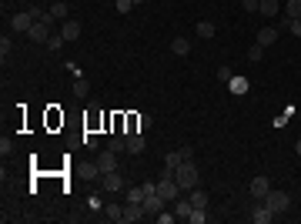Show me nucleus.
Here are the masks:
<instances>
[{
	"mask_svg": "<svg viewBox=\"0 0 301 224\" xmlns=\"http://www.w3.org/2000/svg\"><path fill=\"white\" fill-rule=\"evenodd\" d=\"M50 13H54V20H67V13H70V10H67L64 0H57L54 7H50Z\"/></svg>",
	"mask_w": 301,
	"mask_h": 224,
	"instance_id": "22",
	"label": "nucleus"
},
{
	"mask_svg": "<svg viewBox=\"0 0 301 224\" xmlns=\"http://www.w3.org/2000/svg\"><path fill=\"white\" fill-rule=\"evenodd\" d=\"M181 161H184V157H181V151L167 154V157H164V174H171V178H174V171H178V164H181Z\"/></svg>",
	"mask_w": 301,
	"mask_h": 224,
	"instance_id": "17",
	"label": "nucleus"
},
{
	"mask_svg": "<svg viewBox=\"0 0 301 224\" xmlns=\"http://www.w3.org/2000/svg\"><path fill=\"white\" fill-rule=\"evenodd\" d=\"M114 151V154H124V151H127V134H121V131H117V134L111 137V144H107Z\"/></svg>",
	"mask_w": 301,
	"mask_h": 224,
	"instance_id": "18",
	"label": "nucleus"
},
{
	"mask_svg": "<svg viewBox=\"0 0 301 224\" xmlns=\"http://www.w3.org/2000/svg\"><path fill=\"white\" fill-rule=\"evenodd\" d=\"M194 34H198L201 40H211V37H214V23L211 20H201L198 27H194Z\"/></svg>",
	"mask_w": 301,
	"mask_h": 224,
	"instance_id": "20",
	"label": "nucleus"
},
{
	"mask_svg": "<svg viewBox=\"0 0 301 224\" xmlns=\"http://www.w3.org/2000/svg\"><path fill=\"white\" fill-rule=\"evenodd\" d=\"M67 44V40H64V37H60V34H54V37H50V40H47V47H50V50H60V47H64Z\"/></svg>",
	"mask_w": 301,
	"mask_h": 224,
	"instance_id": "31",
	"label": "nucleus"
},
{
	"mask_svg": "<svg viewBox=\"0 0 301 224\" xmlns=\"http://www.w3.org/2000/svg\"><path fill=\"white\" fill-rule=\"evenodd\" d=\"M60 37H64L67 44H70V40H77V37H80V23L74 20V17H67V20H60Z\"/></svg>",
	"mask_w": 301,
	"mask_h": 224,
	"instance_id": "10",
	"label": "nucleus"
},
{
	"mask_svg": "<svg viewBox=\"0 0 301 224\" xmlns=\"http://www.w3.org/2000/svg\"><path fill=\"white\" fill-rule=\"evenodd\" d=\"M84 147H97V137L90 134V131H87V134H84Z\"/></svg>",
	"mask_w": 301,
	"mask_h": 224,
	"instance_id": "39",
	"label": "nucleus"
},
{
	"mask_svg": "<svg viewBox=\"0 0 301 224\" xmlns=\"http://www.w3.org/2000/svg\"><path fill=\"white\" fill-rule=\"evenodd\" d=\"M164 208H167V201L161 198V194H157V191H154V194H144V214H147V218H151V214L157 218V214L164 211Z\"/></svg>",
	"mask_w": 301,
	"mask_h": 224,
	"instance_id": "6",
	"label": "nucleus"
},
{
	"mask_svg": "<svg viewBox=\"0 0 301 224\" xmlns=\"http://www.w3.org/2000/svg\"><path fill=\"white\" fill-rule=\"evenodd\" d=\"M248 57H251V60H261V57H265V47H261V44H255L251 50H248Z\"/></svg>",
	"mask_w": 301,
	"mask_h": 224,
	"instance_id": "35",
	"label": "nucleus"
},
{
	"mask_svg": "<svg viewBox=\"0 0 301 224\" xmlns=\"http://www.w3.org/2000/svg\"><path fill=\"white\" fill-rule=\"evenodd\" d=\"M137 127L147 131V127H151V117H147V114H137Z\"/></svg>",
	"mask_w": 301,
	"mask_h": 224,
	"instance_id": "37",
	"label": "nucleus"
},
{
	"mask_svg": "<svg viewBox=\"0 0 301 224\" xmlns=\"http://www.w3.org/2000/svg\"><path fill=\"white\" fill-rule=\"evenodd\" d=\"M204 221H208V208H194L188 218V224H204Z\"/></svg>",
	"mask_w": 301,
	"mask_h": 224,
	"instance_id": "23",
	"label": "nucleus"
},
{
	"mask_svg": "<svg viewBox=\"0 0 301 224\" xmlns=\"http://www.w3.org/2000/svg\"><path fill=\"white\" fill-rule=\"evenodd\" d=\"M285 17H291V20L301 17V0H288V3H285Z\"/></svg>",
	"mask_w": 301,
	"mask_h": 224,
	"instance_id": "21",
	"label": "nucleus"
},
{
	"mask_svg": "<svg viewBox=\"0 0 301 224\" xmlns=\"http://www.w3.org/2000/svg\"><path fill=\"white\" fill-rule=\"evenodd\" d=\"M191 211H194V208H191V201H188V198H178V201H174V218L188 221V218H191Z\"/></svg>",
	"mask_w": 301,
	"mask_h": 224,
	"instance_id": "16",
	"label": "nucleus"
},
{
	"mask_svg": "<svg viewBox=\"0 0 301 224\" xmlns=\"http://www.w3.org/2000/svg\"><path fill=\"white\" fill-rule=\"evenodd\" d=\"M178 151H181V157H184V161H194V151H191L188 144H184V147H178Z\"/></svg>",
	"mask_w": 301,
	"mask_h": 224,
	"instance_id": "38",
	"label": "nucleus"
},
{
	"mask_svg": "<svg viewBox=\"0 0 301 224\" xmlns=\"http://www.w3.org/2000/svg\"><path fill=\"white\" fill-rule=\"evenodd\" d=\"M278 10H281V3L278 0H261V17H278Z\"/></svg>",
	"mask_w": 301,
	"mask_h": 224,
	"instance_id": "19",
	"label": "nucleus"
},
{
	"mask_svg": "<svg viewBox=\"0 0 301 224\" xmlns=\"http://www.w3.org/2000/svg\"><path fill=\"white\" fill-rule=\"evenodd\" d=\"M144 147H147L144 134H127V154H144Z\"/></svg>",
	"mask_w": 301,
	"mask_h": 224,
	"instance_id": "13",
	"label": "nucleus"
},
{
	"mask_svg": "<svg viewBox=\"0 0 301 224\" xmlns=\"http://www.w3.org/2000/svg\"><path fill=\"white\" fill-rule=\"evenodd\" d=\"M100 174H104V171L97 168V161H94V164H84V178L87 181H100Z\"/></svg>",
	"mask_w": 301,
	"mask_h": 224,
	"instance_id": "24",
	"label": "nucleus"
},
{
	"mask_svg": "<svg viewBox=\"0 0 301 224\" xmlns=\"http://www.w3.org/2000/svg\"><path fill=\"white\" fill-rule=\"evenodd\" d=\"M241 3H245L248 13H258V10H261V0H241Z\"/></svg>",
	"mask_w": 301,
	"mask_h": 224,
	"instance_id": "34",
	"label": "nucleus"
},
{
	"mask_svg": "<svg viewBox=\"0 0 301 224\" xmlns=\"http://www.w3.org/2000/svg\"><path fill=\"white\" fill-rule=\"evenodd\" d=\"M124 188V178L117 171H107V174H100V191H107V194H117Z\"/></svg>",
	"mask_w": 301,
	"mask_h": 224,
	"instance_id": "4",
	"label": "nucleus"
},
{
	"mask_svg": "<svg viewBox=\"0 0 301 224\" xmlns=\"http://www.w3.org/2000/svg\"><path fill=\"white\" fill-rule=\"evenodd\" d=\"M114 7H117V13H131L134 0H114Z\"/></svg>",
	"mask_w": 301,
	"mask_h": 224,
	"instance_id": "30",
	"label": "nucleus"
},
{
	"mask_svg": "<svg viewBox=\"0 0 301 224\" xmlns=\"http://www.w3.org/2000/svg\"><path fill=\"white\" fill-rule=\"evenodd\" d=\"M97 168L104 171V174H107V171H117V154H114L111 147H104L97 154Z\"/></svg>",
	"mask_w": 301,
	"mask_h": 224,
	"instance_id": "11",
	"label": "nucleus"
},
{
	"mask_svg": "<svg viewBox=\"0 0 301 224\" xmlns=\"http://www.w3.org/2000/svg\"><path fill=\"white\" fill-rule=\"evenodd\" d=\"M248 218H251V221H255V224H268V221H271V218H275V214H271V208H268L265 201H255V208L248 211Z\"/></svg>",
	"mask_w": 301,
	"mask_h": 224,
	"instance_id": "7",
	"label": "nucleus"
},
{
	"mask_svg": "<svg viewBox=\"0 0 301 224\" xmlns=\"http://www.w3.org/2000/svg\"><path fill=\"white\" fill-rule=\"evenodd\" d=\"M74 97H87V80H74Z\"/></svg>",
	"mask_w": 301,
	"mask_h": 224,
	"instance_id": "29",
	"label": "nucleus"
},
{
	"mask_svg": "<svg viewBox=\"0 0 301 224\" xmlns=\"http://www.w3.org/2000/svg\"><path fill=\"white\" fill-rule=\"evenodd\" d=\"M198 164L194 161H181L178 171H174V181L181 184V191H191V188H198Z\"/></svg>",
	"mask_w": 301,
	"mask_h": 224,
	"instance_id": "1",
	"label": "nucleus"
},
{
	"mask_svg": "<svg viewBox=\"0 0 301 224\" xmlns=\"http://www.w3.org/2000/svg\"><path fill=\"white\" fill-rule=\"evenodd\" d=\"M30 27H33V13L30 10H20V13L10 17V30H17V34H27Z\"/></svg>",
	"mask_w": 301,
	"mask_h": 224,
	"instance_id": "5",
	"label": "nucleus"
},
{
	"mask_svg": "<svg viewBox=\"0 0 301 224\" xmlns=\"http://www.w3.org/2000/svg\"><path fill=\"white\" fill-rule=\"evenodd\" d=\"M295 151H298V157H301V137H298V144H295Z\"/></svg>",
	"mask_w": 301,
	"mask_h": 224,
	"instance_id": "40",
	"label": "nucleus"
},
{
	"mask_svg": "<svg viewBox=\"0 0 301 224\" xmlns=\"http://www.w3.org/2000/svg\"><path fill=\"white\" fill-rule=\"evenodd\" d=\"M171 54L174 57H188L191 54V40L188 37H174V40H171Z\"/></svg>",
	"mask_w": 301,
	"mask_h": 224,
	"instance_id": "14",
	"label": "nucleus"
},
{
	"mask_svg": "<svg viewBox=\"0 0 301 224\" xmlns=\"http://www.w3.org/2000/svg\"><path fill=\"white\" fill-rule=\"evenodd\" d=\"M10 151H13V141H10V137H0V154L7 157Z\"/></svg>",
	"mask_w": 301,
	"mask_h": 224,
	"instance_id": "32",
	"label": "nucleus"
},
{
	"mask_svg": "<svg viewBox=\"0 0 301 224\" xmlns=\"http://www.w3.org/2000/svg\"><path fill=\"white\" fill-rule=\"evenodd\" d=\"M231 90H234V94H245V90H248L245 77H231Z\"/></svg>",
	"mask_w": 301,
	"mask_h": 224,
	"instance_id": "28",
	"label": "nucleus"
},
{
	"mask_svg": "<svg viewBox=\"0 0 301 224\" xmlns=\"http://www.w3.org/2000/svg\"><path fill=\"white\" fill-rule=\"evenodd\" d=\"M248 191H251V198H255V201H265L268 191H271V184H268V178H261V174H258V178L248 184Z\"/></svg>",
	"mask_w": 301,
	"mask_h": 224,
	"instance_id": "8",
	"label": "nucleus"
},
{
	"mask_svg": "<svg viewBox=\"0 0 301 224\" xmlns=\"http://www.w3.org/2000/svg\"><path fill=\"white\" fill-rule=\"evenodd\" d=\"M231 77H234L231 67H221V70H218V80H228V84H231Z\"/></svg>",
	"mask_w": 301,
	"mask_h": 224,
	"instance_id": "36",
	"label": "nucleus"
},
{
	"mask_svg": "<svg viewBox=\"0 0 301 224\" xmlns=\"http://www.w3.org/2000/svg\"><path fill=\"white\" fill-rule=\"evenodd\" d=\"M188 201H191V208H208V191L204 188H191Z\"/></svg>",
	"mask_w": 301,
	"mask_h": 224,
	"instance_id": "15",
	"label": "nucleus"
},
{
	"mask_svg": "<svg viewBox=\"0 0 301 224\" xmlns=\"http://www.w3.org/2000/svg\"><path fill=\"white\" fill-rule=\"evenodd\" d=\"M265 204L271 208V214H285L291 208V194H288V191L271 188V191H268V198H265Z\"/></svg>",
	"mask_w": 301,
	"mask_h": 224,
	"instance_id": "2",
	"label": "nucleus"
},
{
	"mask_svg": "<svg viewBox=\"0 0 301 224\" xmlns=\"http://www.w3.org/2000/svg\"><path fill=\"white\" fill-rule=\"evenodd\" d=\"M104 214H107L111 221H121V218H124V208H121V204H107V208H104Z\"/></svg>",
	"mask_w": 301,
	"mask_h": 224,
	"instance_id": "25",
	"label": "nucleus"
},
{
	"mask_svg": "<svg viewBox=\"0 0 301 224\" xmlns=\"http://www.w3.org/2000/svg\"><path fill=\"white\" fill-rule=\"evenodd\" d=\"M134 3H144V0H134Z\"/></svg>",
	"mask_w": 301,
	"mask_h": 224,
	"instance_id": "41",
	"label": "nucleus"
},
{
	"mask_svg": "<svg viewBox=\"0 0 301 224\" xmlns=\"http://www.w3.org/2000/svg\"><path fill=\"white\" fill-rule=\"evenodd\" d=\"M144 218H147V214H144V204H134V201L124 204V218H121V221L134 224V221H144Z\"/></svg>",
	"mask_w": 301,
	"mask_h": 224,
	"instance_id": "9",
	"label": "nucleus"
},
{
	"mask_svg": "<svg viewBox=\"0 0 301 224\" xmlns=\"http://www.w3.org/2000/svg\"><path fill=\"white\" fill-rule=\"evenodd\" d=\"M127 201H134V204H144V188H131V191H127Z\"/></svg>",
	"mask_w": 301,
	"mask_h": 224,
	"instance_id": "26",
	"label": "nucleus"
},
{
	"mask_svg": "<svg viewBox=\"0 0 301 224\" xmlns=\"http://www.w3.org/2000/svg\"><path fill=\"white\" fill-rule=\"evenodd\" d=\"M255 44H261V47L278 44V27H261V30H258V40H255Z\"/></svg>",
	"mask_w": 301,
	"mask_h": 224,
	"instance_id": "12",
	"label": "nucleus"
},
{
	"mask_svg": "<svg viewBox=\"0 0 301 224\" xmlns=\"http://www.w3.org/2000/svg\"><path fill=\"white\" fill-rule=\"evenodd\" d=\"M10 54H13V44L3 37V40H0V57H3V64H7V57H10Z\"/></svg>",
	"mask_w": 301,
	"mask_h": 224,
	"instance_id": "27",
	"label": "nucleus"
},
{
	"mask_svg": "<svg viewBox=\"0 0 301 224\" xmlns=\"http://www.w3.org/2000/svg\"><path fill=\"white\" fill-rule=\"evenodd\" d=\"M288 30H291L295 37H301V17H295V20L288 17Z\"/></svg>",
	"mask_w": 301,
	"mask_h": 224,
	"instance_id": "33",
	"label": "nucleus"
},
{
	"mask_svg": "<svg viewBox=\"0 0 301 224\" xmlns=\"http://www.w3.org/2000/svg\"><path fill=\"white\" fill-rule=\"evenodd\" d=\"M157 194H161V198H164L167 204H174L181 198V184L174 178H171V174H164V178L157 181Z\"/></svg>",
	"mask_w": 301,
	"mask_h": 224,
	"instance_id": "3",
	"label": "nucleus"
}]
</instances>
